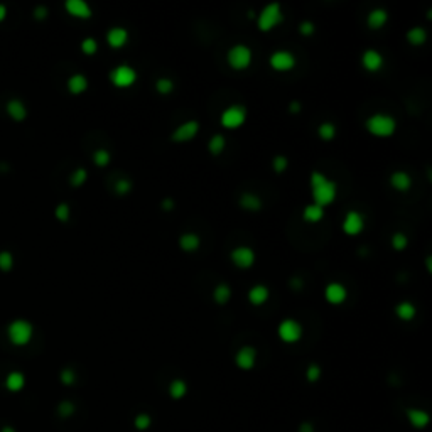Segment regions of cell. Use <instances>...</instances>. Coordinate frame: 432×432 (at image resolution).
<instances>
[{
    "label": "cell",
    "instance_id": "1",
    "mask_svg": "<svg viewBox=\"0 0 432 432\" xmlns=\"http://www.w3.org/2000/svg\"><path fill=\"white\" fill-rule=\"evenodd\" d=\"M309 182H311V193H312V200H314V204L321 206H330L332 201L338 196V186H336L334 181H331L328 176H324L319 171H312L311 178H309Z\"/></svg>",
    "mask_w": 432,
    "mask_h": 432
},
{
    "label": "cell",
    "instance_id": "2",
    "mask_svg": "<svg viewBox=\"0 0 432 432\" xmlns=\"http://www.w3.org/2000/svg\"><path fill=\"white\" fill-rule=\"evenodd\" d=\"M365 127L373 137L387 139V137H392L395 133L397 120L392 115H387V113H375V115L368 117V120L365 122Z\"/></svg>",
    "mask_w": 432,
    "mask_h": 432
},
{
    "label": "cell",
    "instance_id": "3",
    "mask_svg": "<svg viewBox=\"0 0 432 432\" xmlns=\"http://www.w3.org/2000/svg\"><path fill=\"white\" fill-rule=\"evenodd\" d=\"M284 21V14H282V7L279 2L269 3L260 10L257 17V29L260 32H270L277 27L279 24H282Z\"/></svg>",
    "mask_w": 432,
    "mask_h": 432
},
{
    "label": "cell",
    "instance_id": "4",
    "mask_svg": "<svg viewBox=\"0 0 432 432\" xmlns=\"http://www.w3.org/2000/svg\"><path fill=\"white\" fill-rule=\"evenodd\" d=\"M7 334H9L10 343H14L15 346H24L32 339L34 326L25 319H15L7 328Z\"/></svg>",
    "mask_w": 432,
    "mask_h": 432
},
{
    "label": "cell",
    "instance_id": "5",
    "mask_svg": "<svg viewBox=\"0 0 432 432\" xmlns=\"http://www.w3.org/2000/svg\"><path fill=\"white\" fill-rule=\"evenodd\" d=\"M137 78H139V75L130 64H118L108 73L110 83L115 88H120V90H127V88L133 86Z\"/></svg>",
    "mask_w": 432,
    "mask_h": 432
},
{
    "label": "cell",
    "instance_id": "6",
    "mask_svg": "<svg viewBox=\"0 0 432 432\" xmlns=\"http://www.w3.org/2000/svg\"><path fill=\"white\" fill-rule=\"evenodd\" d=\"M247 122V108L243 105H231L220 115V124L227 130H236Z\"/></svg>",
    "mask_w": 432,
    "mask_h": 432
},
{
    "label": "cell",
    "instance_id": "7",
    "mask_svg": "<svg viewBox=\"0 0 432 432\" xmlns=\"http://www.w3.org/2000/svg\"><path fill=\"white\" fill-rule=\"evenodd\" d=\"M227 61L230 64L231 70L235 71H243L247 70L252 64V51L250 48L245 44H236L228 51L227 54Z\"/></svg>",
    "mask_w": 432,
    "mask_h": 432
},
{
    "label": "cell",
    "instance_id": "8",
    "mask_svg": "<svg viewBox=\"0 0 432 432\" xmlns=\"http://www.w3.org/2000/svg\"><path fill=\"white\" fill-rule=\"evenodd\" d=\"M277 334L280 338V341L287 343V345H294V343L301 341L303 338V324L296 319H284L280 321L277 328Z\"/></svg>",
    "mask_w": 432,
    "mask_h": 432
},
{
    "label": "cell",
    "instance_id": "9",
    "mask_svg": "<svg viewBox=\"0 0 432 432\" xmlns=\"http://www.w3.org/2000/svg\"><path fill=\"white\" fill-rule=\"evenodd\" d=\"M296 56L292 54L287 49H279V51H274L269 58V64L274 71L277 73H289L296 68Z\"/></svg>",
    "mask_w": 432,
    "mask_h": 432
},
{
    "label": "cell",
    "instance_id": "10",
    "mask_svg": "<svg viewBox=\"0 0 432 432\" xmlns=\"http://www.w3.org/2000/svg\"><path fill=\"white\" fill-rule=\"evenodd\" d=\"M341 228L348 236L361 235L363 230H365V216H363L360 211H356V209H351V211H348L345 218H343Z\"/></svg>",
    "mask_w": 432,
    "mask_h": 432
},
{
    "label": "cell",
    "instance_id": "11",
    "mask_svg": "<svg viewBox=\"0 0 432 432\" xmlns=\"http://www.w3.org/2000/svg\"><path fill=\"white\" fill-rule=\"evenodd\" d=\"M198 132H200V122H198V120H187V122L181 124L178 128L174 130L173 135H171V139H173V142L184 144V142L193 140L194 137L198 135Z\"/></svg>",
    "mask_w": 432,
    "mask_h": 432
},
{
    "label": "cell",
    "instance_id": "12",
    "mask_svg": "<svg viewBox=\"0 0 432 432\" xmlns=\"http://www.w3.org/2000/svg\"><path fill=\"white\" fill-rule=\"evenodd\" d=\"M230 258L236 269H250L255 263V252L250 247H236L231 250Z\"/></svg>",
    "mask_w": 432,
    "mask_h": 432
},
{
    "label": "cell",
    "instance_id": "13",
    "mask_svg": "<svg viewBox=\"0 0 432 432\" xmlns=\"http://www.w3.org/2000/svg\"><path fill=\"white\" fill-rule=\"evenodd\" d=\"M257 363V350L254 346H242L235 355V365L238 366L240 370L247 372V370H252Z\"/></svg>",
    "mask_w": 432,
    "mask_h": 432
},
{
    "label": "cell",
    "instance_id": "14",
    "mask_svg": "<svg viewBox=\"0 0 432 432\" xmlns=\"http://www.w3.org/2000/svg\"><path fill=\"white\" fill-rule=\"evenodd\" d=\"M383 56H381L380 51H377V49H366V51H363L361 54V66L365 71L368 73H378L383 68Z\"/></svg>",
    "mask_w": 432,
    "mask_h": 432
},
{
    "label": "cell",
    "instance_id": "15",
    "mask_svg": "<svg viewBox=\"0 0 432 432\" xmlns=\"http://www.w3.org/2000/svg\"><path fill=\"white\" fill-rule=\"evenodd\" d=\"M346 297H348V290L341 282H330V284L324 287V299L332 305L343 304L346 301Z\"/></svg>",
    "mask_w": 432,
    "mask_h": 432
},
{
    "label": "cell",
    "instance_id": "16",
    "mask_svg": "<svg viewBox=\"0 0 432 432\" xmlns=\"http://www.w3.org/2000/svg\"><path fill=\"white\" fill-rule=\"evenodd\" d=\"M405 415H407L408 422L414 429H426L431 422V415L427 414L424 408H417V407H410L405 410Z\"/></svg>",
    "mask_w": 432,
    "mask_h": 432
},
{
    "label": "cell",
    "instance_id": "17",
    "mask_svg": "<svg viewBox=\"0 0 432 432\" xmlns=\"http://www.w3.org/2000/svg\"><path fill=\"white\" fill-rule=\"evenodd\" d=\"M106 43L112 49H122L128 43V30L124 27H112L106 32Z\"/></svg>",
    "mask_w": 432,
    "mask_h": 432
},
{
    "label": "cell",
    "instance_id": "18",
    "mask_svg": "<svg viewBox=\"0 0 432 432\" xmlns=\"http://www.w3.org/2000/svg\"><path fill=\"white\" fill-rule=\"evenodd\" d=\"M68 14L76 19H90L91 17V7L88 5L85 0H68L64 3Z\"/></svg>",
    "mask_w": 432,
    "mask_h": 432
},
{
    "label": "cell",
    "instance_id": "19",
    "mask_svg": "<svg viewBox=\"0 0 432 432\" xmlns=\"http://www.w3.org/2000/svg\"><path fill=\"white\" fill-rule=\"evenodd\" d=\"M390 184H392V187L395 191H399V193H407L412 187V178L410 174L405 173V171H395V173H392V176H390Z\"/></svg>",
    "mask_w": 432,
    "mask_h": 432
},
{
    "label": "cell",
    "instance_id": "20",
    "mask_svg": "<svg viewBox=\"0 0 432 432\" xmlns=\"http://www.w3.org/2000/svg\"><path fill=\"white\" fill-rule=\"evenodd\" d=\"M269 297H270V290L263 284L254 285V287L248 290V303H250L252 305H255V307L263 305L267 301H269Z\"/></svg>",
    "mask_w": 432,
    "mask_h": 432
},
{
    "label": "cell",
    "instance_id": "21",
    "mask_svg": "<svg viewBox=\"0 0 432 432\" xmlns=\"http://www.w3.org/2000/svg\"><path fill=\"white\" fill-rule=\"evenodd\" d=\"M387 22H388V12L385 9H380V7L370 10L368 17H366V24H368V27L372 30L381 29Z\"/></svg>",
    "mask_w": 432,
    "mask_h": 432
},
{
    "label": "cell",
    "instance_id": "22",
    "mask_svg": "<svg viewBox=\"0 0 432 432\" xmlns=\"http://www.w3.org/2000/svg\"><path fill=\"white\" fill-rule=\"evenodd\" d=\"M201 245V240L196 233H184V235L179 236V248L186 254H193L196 252Z\"/></svg>",
    "mask_w": 432,
    "mask_h": 432
},
{
    "label": "cell",
    "instance_id": "23",
    "mask_svg": "<svg viewBox=\"0 0 432 432\" xmlns=\"http://www.w3.org/2000/svg\"><path fill=\"white\" fill-rule=\"evenodd\" d=\"M240 208L245 209V211H250V213H255V211H260L262 209V200H260V196H257V194L254 193H245L240 196Z\"/></svg>",
    "mask_w": 432,
    "mask_h": 432
},
{
    "label": "cell",
    "instance_id": "24",
    "mask_svg": "<svg viewBox=\"0 0 432 432\" xmlns=\"http://www.w3.org/2000/svg\"><path fill=\"white\" fill-rule=\"evenodd\" d=\"M68 90H70V93L73 95H81L85 93V91L88 90V79L85 75H79V73H76V75L70 76V79H68Z\"/></svg>",
    "mask_w": 432,
    "mask_h": 432
},
{
    "label": "cell",
    "instance_id": "25",
    "mask_svg": "<svg viewBox=\"0 0 432 432\" xmlns=\"http://www.w3.org/2000/svg\"><path fill=\"white\" fill-rule=\"evenodd\" d=\"M7 113H9L15 122H22L25 117H27V108H25L24 102L14 98V100H10L9 103H7Z\"/></svg>",
    "mask_w": 432,
    "mask_h": 432
},
{
    "label": "cell",
    "instance_id": "26",
    "mask_svg": "<svg viewBox=\"0 0 432 432\" xmlns=\"http://www.w3.org/2000/svg\"><path fill=\"white\" fill-rule=\"evenodd\" d=\"M323 218H324V208L314 204V203H312V204H307L303 211V220L305 221V223H311V225L319 223Z\"/></svg>",
    "mask_w": 432,
    "mask_h": 432
},
{
    "label": "cell",
    "instance_id": "27",
    "mask_svg": "<svg viewBox=\"0 0 432 432\" xmlns=\"http://www.w3.org/2000/svg\"><path fill=\"white\" fill-rule=\"evenodd\" d=\"M230 299H231V289L228 284L221 282V284H218L216 287L213 289V301H215L216 304L225 305L227 303H230Z\"/></svg>",
    "mask_w": 432,
    "mask_h": 432
},
{
    "label": "cell",
    "instance_id": "28",
    "mask_svg": "<svg viewBox=\"0 0 432 432\" xmlns=\"http://www.w3.org/2000/svg\"><path fill=\"white\" fill-rule=\"evenodd\" d=\"M225 149H227V139H225V135H221V133H215V135L208 140V151L209 154L215 155V157L223 154Z\"/></svg>",
    "mask_w": 432,
    "mask_h": 432
},
{
    "label": "cell",
    "instance_id": "29",
    "mask_svg": "<svg viewBox=\"0 0 432 432\" xmlns=\"http://www.w3.org/2000/svg\"><path fill=\"white\" fill-rule=\"evenodd\" d=\"M415 305L408 301H402L400 304H397L395 307V316L399 317L400 321H410L415 317Z\"/></svg>",
    "mask_w": 432,
    "mask_h": 432
},
{
    "label": "cell",
    "instance_id": "30",
    "mask_svg": "<svg viewBox=\"0 0 432 432\" xmlns=\"http://www.w3.org/2000/svg\"><path fill=\"white\" fill-rule=\"evenodd\" d=\"M25 385V377L21 372H10L5 378V387L10 390V392H19L22 390Z\"/></svg>",
    "mask_w": 432,
    "mask_h": 432
},
{
    "label": "cell",
    "instance_id": "31",
    "mask_svg": "<svg viewBox=\"0 0 432 432\" xmlns=\"http://www.w3.org/2000/svg\"><path fill=\"white\" fill-rule=\"evenodd\" d=\"M187 393V383L184 380H181V378H176V380H173L169 383V395L171 399L174 400H181L184 399Z\"/></svg>",
    "mask_w": 432,
    "mask_h": 432
},
{
    "label": "cell",
    "instance_id": "32",
    "mask_svg": "<svg viewBox=\"0 0 432 432\" xmlns=\"http://www.w3.org/2000/svg\"><path fill=\"white\" fill-rule=\"evenodd\" d=\"M407 41L412 46H422L427 41V32L422 27H412L407 30Z\"/></svg>",
    "mask_w": 432,
    "mask_h": 432
},
{
    "label": "cell",
    "instance_id": "33",
    "mask_svg": "<svg viewBox=\"0 0 432 432\" xmlns=\"http://www.w3.org/2000/svg\"><path fill=\"white\" fill-rule=\"evenodd\" d=\"M336 125L332 124V122H323V124L317 127V135H319L321 140H324V142H330V140H332L336 137Z\"/></svg>",
    "mask_w": 432,
    "mask_h": 432
},
{
    "label": "cell",
    "instance_id": "34",
    "mask_svg": "<svg viewBox=\"0 0 432 432\" xmlns=\"http://www.w3.org/2000/svg\"><path fill=\"white\" fill-rule=\"evenodd\" d=\"M390 243H392V248H393V250L402 252V250H405V248H407V245H408V238H407V235H405V233L399 231V233H393V235H392V240H390Z\"/></svg>",
    "mask_w": 432,
    "mask_h": 432
},
{
    "label": "cell",
    "instance_id": "35",
    "mask_svg": "<svg viewBox=\"0 0 432 432\" xmlns=\"http://www.w3.org/2000/svg\"><path fill=\"white\" fill-rule=\"evenodd\" d=\"M110 160H112V155H110V152L106 149H98L93 154V162L98 167H106L110 164Z\"/></svg>",
    "mask_w": 432,
    "mask_h": 432
},
{
    "label": "cell",
    "instance_id": "36",
    "mask_svg": "<svg viewBox=\"0 0 432 432\" xmlns=\"http://www.w3.org/2000/svg\"><path fill=\"white\" fill-rule=\"evenodd\" d=\"M174 90V81L171 78H159L155 81V91L159 95H169Z\"/></svg>",
    "mask_w": 432,
    "mask_h": 432
},
{
    "label": "cell",
    "instance_id": "37",
    "mask_svg": "<svg viewBox=\"0 0 432 432\" xmlns=\"http://www.w3.org/2000/svg\"><path fill=\"white\" fill-rule=\"evenodd\" d=\"M86 179H88V173H86V169H83V167H79V169H76V171H73V174L70 176V184L71 186H75V187H79V186H83L86 182Z\"/></svg>",
    "mask_w": 432,
    "mask_h": 432
},
{
    "label": "cell",
    "instance_id": "38",
    "mask_svg": "<svg viewBox=\"0 0 432 432\" xmlns=\"http://www.w3.org/2000/svg\"><path fill=\"white\" fill-rule=\"evenodd\" d=\"M151 426H152V417L149 414H145V412L135 415V419H133V427H135L137 431H147Z\"/></svg>",
    "mask_w": 432,
    "mask_h": 432
},
{
    "label": "cell",
    "instance_id": "39",
    "mask_svg": "<svg viewBox=\"0 0 432 432\" xmlns=\"http://www.w3.org/2000/svg\"><path fill=\"white\" fill-rule=\"evenodd\" d=\"M54 216H56V220L63 221V223L70 220V216H71L70 204H68V203H59V204L56 206V209H54Z\"/></svg>",
    "mask_w": 432,
    "mask_h": 432
},
{
    "label": "cell",
    "instance_id": "40",
    "mask_svg": "<svg viewBox=\"0 0 432 432\" xmlns=\"http://www.w3.org/2000/svg\"><path fill=\"white\" fill-rule=\"evenodd\" d=\"M321 366L316 365V363H311V365L305 368V380L309 381V383H316L317 380L321 378Z\"/></svg>",
    "mask_w": 432,
    "mask_h": 432
},
{
    "label": "cell",
    "instance_id": "41",
    "mask_svg": "<svg viewBox=\"0 0 432 432\" xmlns=\"http://www.w3.org/2000/svg\"><path fill=\"white\" fill-rule=\"evenodd\" d=\"M287 166H289V160L285 155H275V157L272 159V169L274 173L277 174H282L287 171Z\"/></svg>",
    "mask_w": 432,
    "mask_h": 432
},
{
    "label": "cell",
    "instance_id": "42",
    "mask_svg": "<svg viewBox=\"0 0 432 432\" xmlns=\"http://www.w3.org/2000/svg\"><path fill=\"white\" fill-rule=\"evenodd\" d=\"M12 267H14L12 254H10V252H7V250L0 252V270H3V272H9Z\"/></svg>",
    "mask_w": 432,
    "mask_h": 432
},
{
    "label": "cell",
    "instance_id": "43",
    "mask_svg": "<svg viewBox=\"0 0 432 432\" xmlns=\"http://www.w3.org/2000/svg\"><path fill=\"white\" fill-rule=\"evenodd\" d=\"M81 51L85 52L86 56H93L95 52L98 51V43H97V39H93V37H86V39H83V43H81Z\"/></svg>",
    "mask_w": 432,
    "mask_h": 432
},
{
    "label": "cell",
    "instance_id": "44",
    "mask_svg": "<svg viewBox=\"0 0 432 432\" xmlns=\"http://www.w3.org/2000/svg\"><path fill=\"white\" fill-rule=\"evenodd\" d=\"M130 191H132V182H130L128 179H118L115 182V193L118 196H125Z\"/></svg>",
    "mask_w": 432,
    "mask_h": 432
},
{
    "label": "cell",
    "instance_id": "45",
    "mask_svg": "<svg viewBox=\"0 0 432 432\" xmlns=\"http://www.w3.org/2000/svg\"><path fill=\"white\" fill-rule=\"evenodd\" d=\"M58 414L61 415V417H71L73 414H75V405H73L71 402H61L59 407H58Z\"/></svg>",
    "mask_w": 432,
    "mask_h": 432
},
{
    "label": "cell",
    "instance_id": "46",
    "mask_svg": "<svg viewBox=\"0 0 432 432\" xmlns=\"http://www.w3.org/2000/svg\"><path fill=\"white\" fill-rule=\"evenodd\" d=\"M59 378H61V381H63L64 385H68V387H70V385H73L76 381V373L73 372L71 368H64L63 372H61Z\"/></svg>",
    "mask_w": 432,
    "mask_h": 432
},
{
    "label": "cell",
    "instance_id": "47",
    "mask_svg": "<svg viewBox=\"0 0 432 432\" xmlns=\"http://www.w3.org/2000/svg\"><path fill=\"white\" fill-rule=\"evenodd\" d=\"M314 30H316V27H314V24H312L311 21L301 22V25H299V34H301V36L309 37V36H312V34H314Z\"/></svg>",
    "mask_w": 432,
    "mask_h": 432
},
{
    "label": "cell",
    "instance_id": "48",
    "mask_svg": "<svg viewBox=\"0 0 432 432\" xmlns=\"http://www.w3.org/2000/svg\"><path fill=\"white\" fill-rule=\"evenodd\" d=\"M48 7H44V5H37L36 9H34V17L37 19V21H43V19H46L48 17Z\"/></svg>",
    "mask_w": 432,
    "mask_h": 432
},
{
    "label": "cell",
    "instance_id": "49",
    "mask_svg": "<svg viewBox=\"0 0 432 432\" xmlns=\"http://www.w3.org/2000/svg\"><path fill=\"white\" fill-rule=\"evenodd\" d=\"M174 201L173 200H169V198H167V200H162V203H160V208L164 209V211H171V209H174Z\"/></svg>",
    "mask_w": 432,
    "mask_h": 432
},
{
    "label": "cell",
    "instance_id": "50",
    "mask_svg": "<svg viewBox=\"0 0 432 432\" xmlns=\"http://www.w3.org/2000/svg\"><path fill=\"white\" fill-rule=\"evenodd\" d=\"M299 432H314V426L311 422H303L299 426Z\"/></svg>",
    "mask_w": 432,
    "mask_h": 432
},
{
    "label": "cell",
    "instance_id": "51",
    "mask_svg": "<svg viewBox=\"0 0 432 432\" xmlns=\"http://www.w3.org/2000/svg\"><path fill=\"white\" fill-rule=\"evenodd\" d=\"M290 282H292V284H290V285H292V289H301V287H303V279H301V277L292 279Z\"/></svg>",
    "mask_w": 432,
    "mask_h": 432
},
{
    "label": "cell",
    "instance_id": "52",
    "mask_svg": "<svg viewBox=\"0 0 432 432\" xmlns=\"http://www.w3.org/2000/svg\"><path fill=\"white\" fill-rule=\"evenodd\" d=\"M299 112H301V103L299 102L290 103V113H299Z\"/></svg>",
    "mask_w": 432,
    "mask_h": 432
},
{
    "label": "cell",
    "instance_id": "53",
    "mask_svg": "<svg viewBox=\"0 0 432 432\" xmlns=\"http://www.w3.org/2000/svg\"><path fill=\"white\" fill-rule=\"evenodd\" d=\"M7 15V7L3 5V3H0V21H3Z\"/></svg>",
    "mask_w": 432,
    "mask_h": 432
},
{
    "label": "cell",
    "instance_id": "54",
    "mask_svg": "<svg viewBox=\"0 0 432 432\" xmlns=\"http://www.w3.org/2000/svg\"><path fill=\"white\" fill-rule=\"evenodd\" d=\"M0 432H15V429H14V427H10V426H5Z\"/></svg>",
    "mask_w": 432,
    "mask_h": 432
}]
</instances>
